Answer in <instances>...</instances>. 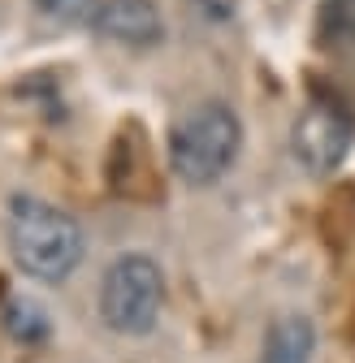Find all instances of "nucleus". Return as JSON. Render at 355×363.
I'll return each instance as SVG.
<instances>
[{
	"mask_svg": "<svg viewBox=\"0 0 355 363\" xmlns=\"http://www.w3.org/2000/svg\"><path fill=\"white\" fill-rule=\"evenodd\" d=\"M5 329H9L13 342L39 346V342H48V333H53V315H48V307L35 303V298H9V307H5Z\"/></svg>",
	"mask_w": 355,
	"mask_h": 363,
	"instance_id": "7",
	"label": "nucleus"
},
{
	"mask_svg": "<svg viewBox=\"0 0 355 363\" xmlns=\"http://www.w3.org/2000/svg\"><path fill=\"white\" fill-rule=\"evenodd\" d=\"M312 354H317V329L307 315H278L260 346V363H312Z\"/></svg>",
	"mask_w": 355,
	"mask_h": 363,
	"instance_id": "6",
	"label": "nucleus"
},
{
	"mask_svg": "<svg viewBox=\"0 0 355 363\" xmlns=\"http://www.w3.org/2000/svg\"><path fill=\"white\" fill-rule=\"evenodd\" d=\"M165 303V272L148 255H121L100 281V320L113 333L139 337L156 325Z\"/></svg>",
	"mask_w": 355,
	"mask_h": 363,
	"instance_id": "3",
	"label": "nucleus"
},
{
	"mask_svg": "<svg viewBox=\"0 0 355 363\" xmlns=\"http://www.w3.org/2000/svg\"><path fill=\"white\" fill-rule=\"evenodd\" d=\"M92 30L113 43H126V48H152L165 39L156 0H104L92 18Z\"/></svg>",
	"mask_w": 355,
	"mask_h": 363,
	"instance_id": "5",
	"label": "nucleus"
},
{
	"mask_svg": "<svg viewBox=\"0 0 355 363\" xmlns=\"http://www.w3.org/2000/svg\"><path fill=\"white\" fill-rule=\"evenodd\" d=\"M100 5L104 0H35V9L43 18H53V22H87V26H92Z\"/></svg>",
	"mask_w": 355,
	"mask_h": 363,
	"instance_id": "8",
	"label": "nucleus"
},
{
	"mask_svg": "<svg viewBox=\"0 0 355 363\" xmlns=\"http://www.w3.org/2000/svg\"><path fill=\"white\" fill-rule=\"evenodd\" d=\"M243 125L230 104H195L169 134V164L191 186H212V182L239 160Z\"/></svg>",
	"mask_w": 355,
	"mask_h": 363,
	"instance_id": "2",
	"label": "nucleus"
},
{
	"mask_svg": "<svg viewBox=\"0 0 355 363\" xmlns=\"http://www.w3.org/2000/svg\"><path fill=\"white\" fill-rule=\"evenodd\" d=\"M351 139H355V121L342 108L312 104L307 113H299L290 130V152L312 177H325L342 164V156L351 152Z\"/></svg>",
	"mask_w": 355,
	"mask_h": 363,
	"instance_id": "4",
	"label": "nucleus"
},
{
	"mask_svg": "<svg viewBox=\"0 0 355 363\" xmlns=\"http://www.w3.org/2000/svg\"><path fill=\"white\" fill-rule=\"evenodd\" d=\"M9 251H13V259L26 277L65 281L82 264V230L57 203H43L35 195H18L9 203Z\"/></svg>",
	"mask_w": 355,
	"mask_h": 363,
	"instance_id": "1",
	"label": "nucleus"
},
{
	"mask_svg": "<svg viewBox=\"0 0 355 363\" xmlns=\"http://www.w3.org/2000/svg\"><path fill=\"white\" fill-rule=\"evenodd\" d=\"M325 26L329 35L355 43V0H325Z\"/></svg>",
	"mask_w": 355,
	"mask_h": 363,
	"instance_id": "9",
	"label": "nucleus"
}]
</instances>
